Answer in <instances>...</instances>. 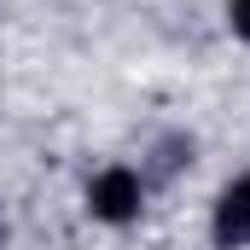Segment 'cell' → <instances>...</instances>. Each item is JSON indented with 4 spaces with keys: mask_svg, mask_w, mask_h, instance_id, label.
Wrapping results in <instances>:
<instances>
[{
    "mask_svg": "<svg viewBox=\"0 0 250 250\" xmlns=\"http://www.w3.org/2000/svg\"><path fill=\"white\" fill-rule=\"evenodd\" d=\"M233 29L250 41V0H233Z\"/></svg>",
    "mask_w": 250,
    "mask_h": 250,
    "instance_id": "3957f363",
    "label": "cell"
},
{
    "mask_svg": "<svg viewBox=\"0 0 250 250\" xmlns=\"http://www.w3.org/2000/svg\"><path fill=\"white\" fill-rule=\"evenodd\" d=\"M209 239H215L221 250L250 245V175H239L233 187H221L215 215H209Z\"/></svg>",
    "mask_w": 250,
    "mask_h": 250,
    "instance_id": "7a4b0ae2",
    "label": "cell"
},
{
    "mask_svg": "<svg viewBox=\"0 0 250 250\" xmlns=\"http://www.w3.org/2000/svg\"><path fill=\"white\" fill-rule=\"evenodd\" d=\"M0 239H6V221H0Z\"/></svg>",
    "mask_w": 250,
    "mask_h": 250,
    "instance_id": "277c9868",
    "label": "cell"
},
{
    "mask_svg": "<svg viewBox=\"0 0 250 250\" xmlns=\"http://www.w3.org/2000/svg\"><path fill=\"white\" fill-rule=\"evenodd\" d=\"M140 204H146V181L134 175V169H99L93 181H87V215L93 221H105V227H128V221H140Z\"/></svg>",
    "mask_w": 250,
    "mask_h": 250,
    "instance_id": "6da1fadb",
    "label": "cell"
}]
</instances>
